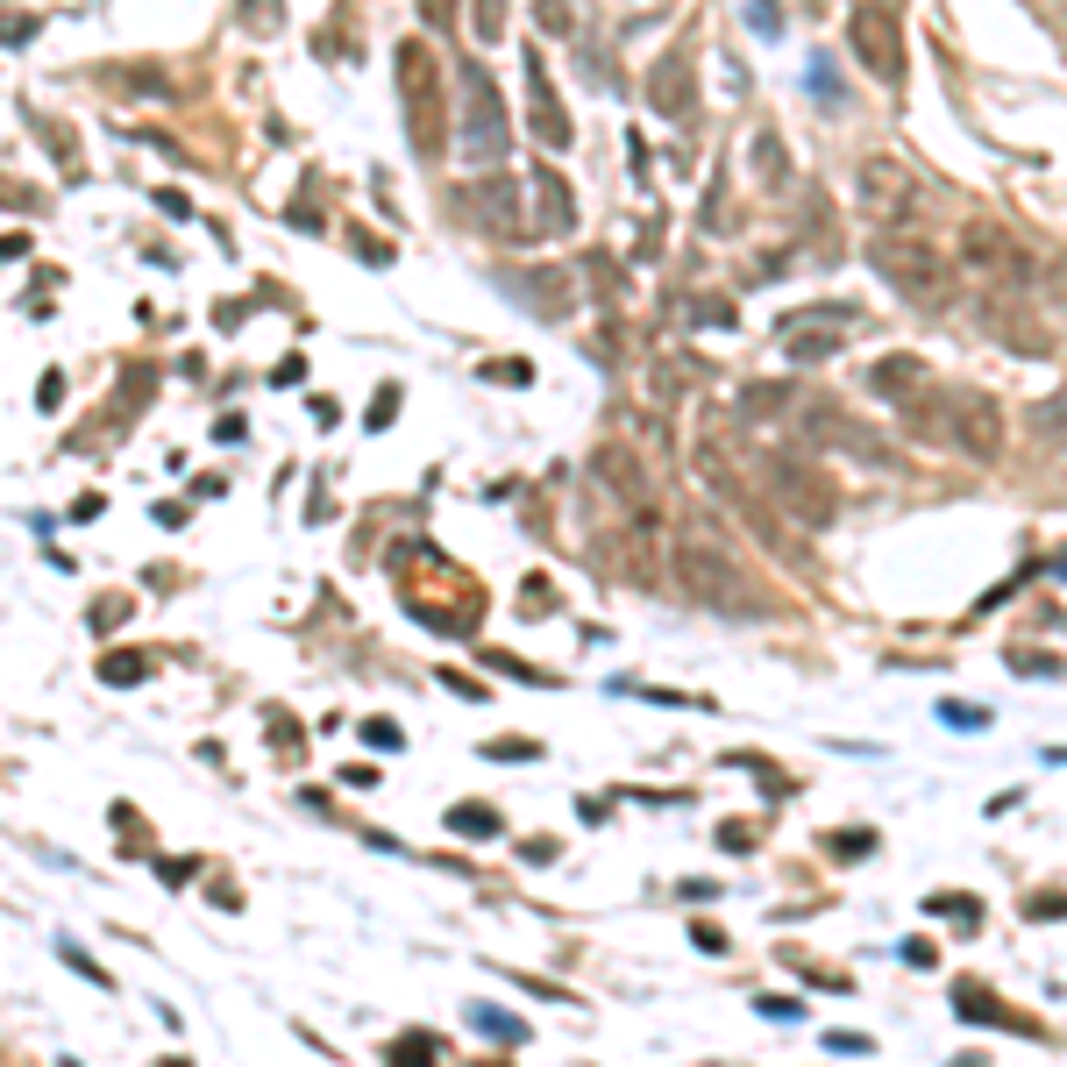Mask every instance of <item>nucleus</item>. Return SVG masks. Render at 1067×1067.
Wrapping results in <instances>:
<instances>
[{
    "label": "nucleus",
    "mask_w": 1067,
    "mask_h": 1067,
    "mask_svg": "<svg viewBox=\"0 0 1067 1067\" xmlns=\"http://www.w3.org/2000/svg\"><path fill=\"white\" fill-rule=\"evenodd\" d=\"M485 755H491V762H534L541 747H534V741H491Z\"/></svg>",
    "instance_id": "nucleus-30"
},
{
    "label": "nucleus",
    "mask_w": 1067,
    "mask_h": 1067,
    "mask_svg": "<svg viewBox=\"0 0 1067 1067\" xmlns=\"http://www.w3.org/2000/svg\"><path fill=\"white\" fill-rule=\"evenodd\" d=\"M960 264L982 278V292H1040V264L1018 235H1003L997 221H968L960 235Z\"/></svg>",
    "instance_id": "nucleus-8"
},
{
    "label": "nucleus",
    "mask_w": 1067,
    "mask_h": 1067,
    "mask_svg": "<svg viewBox=\"0 0 1067 1067\" xmlns=\"http://www.w3.org/2000/svg\"><path fill=\"white\" fill-rule=\"evenodd\" d=\"M868 264H876V278L890 285L897 299H911V307H954V257L946 249H933L925 235L911 229H876V243H868Z\"/></svg>",
    "instance_id": "nucleus-2"
},
{
    "label": "nucleus",
    "mask_w": 1067,
    "mask_h": 1067,
    "mask_svg": "<svg viewBox=\"0 0 1067 1067\" xmlns=\"http://www.w3.org/2000/svg\"><path fill=\"white\" fill-rule=\"evenodd\" d=\"M520 65H527V135H534L541 149H569V143H577V129H569V108H563V93H555L548 65H541V51H527Z\"/></svg>",
    "instance_id": "nucleus-13"
},
{
    "label": "nucleus",
    "mask_w": 1067,
    "mask_h": 1067,
    "mask_svg": "<svg viewBox=\"0 0 1067 1067\" xmlns=\"http://www.w3.org/2000/svg\"><path fill=\"white\" fill-rule=\"evenodd\" d=\"M690 100H698V79H690V43H669V51L655 57V71H648V108L663 114V122H683Z\"/></svg>",
    "instance_id": "nucleus-14"
},
{
    "label": "nucleus",
    "mask_w": 1067,
    "mask_h": 1067,
    "mask_svg": "<svg viewBox=\"0 0 1067 1067\" xmlns=\"http://www.w3.org/2000/svg\"><path fill=\"white\" fill-rule=\"evenodd\" d=\"M392 413H399V385H378V399H370V420H364V427H392Z\"/></svg>",
    "instance_id": "nucleus-27"
},
{
    "label": "nucleus",
    "mask_w": 1067,
    "mask_h": 1067,
    "mask_svg": "<svg viewBox=\"0 0 1067 1067\" xmlns=\"http://www.w3.org/2000/svg\"><path fill=\"white\" fill-rule=\"evenodd\" d=\"M762 499L769 505H783L790 520H804V527H833V513H840V485L819 470V463H804L798 448H769L762 456Z\"/></svg>",
    "instance_id": "nucleus-6"
},
{
    "label": "nucleus",
    "mask_w": 1067,
    "mask_h": 1067,
    "mask_svg": "<svg viewBox=\"0 0 1067 1067\" xmlns=\"http://www.w3.org/2000/svg\"><path fill=\"white\" fill-rule=\"evenodd\" d=\"M904 427L919 434V442H946L960 448V456H997L1003 448V413L989 392H975V385H940V392H911L904 399Z\"/></svg>",
    "instance_id": "nucleus-1"
},
{
    "label": "nucleus",
    "mask_w": 1067,
    "mask_h": 1067,
    "mask_svg": "<svg viewBox=\"0 0 1067 1067\" xmlns=\"http://www.w3.org/2000/svg\"><path fill=\"white\" fill-rule=\"evenodd\" d=\"M626 157H634V178H641V192H648V171H655V164H648V143L634 135V149H626Z\"/></svg>",
    "instance_id": "nucleus-38"
},
{
    "label": "nucleus",
    "mask_w": 1067,
    "mask_h": 1067,
    "mask_svg": "<svg viewBox=\"0 0 1067 1067\" xmlns=\"http://www.w3.org/2000/svg\"><path fill=\"white\" fill-rule=\"evenodd\" d=\"M36 36V22H29V14H8V22H0V43H29Z\"/></svg>",
    "instance_id": "nucleus-34"
},
{
    "label": "nucleus",
    "mask_w": 1067,
    "mask_h": 1067,
    "mask_svg": "<svg viewBox=\"0 0 1067 1067\" xmlns=\"http://www.w3.org/2000/svg\"><path fill=\"white\" fill-rule=\"evenodd\" d=\"M520 292H534L541 299V313H548V321H563L569 307H577V285H569V270H527V278H520Z\"/></svg>",
    "instance_id": "nucleus-19"
},
{
    "label": "nucleus",
    "mask_w": 1067,
    "mask_h": 1067,
    "mask_svg": "<svg viewBox=\"0 0 1067 1067\" xmlns=\"http://www.w3.org/2000/svg\"><path fill=\"white\" fill-rule=\"evenodd\" d=\"M448 833L491 840V833H499V819H491V804H456V811H448Z\"/></svg>",
    "instance_id": "nucleus-21"
},
{
    "label": "nucleus",
    "mask_w": 1067,
    "mask_h": 1067,
    "mask_svg": "<svg viewBox=\"0 0 1067 1067\" xmlns=\"http://www.w3.org/2000/svg\"><path fill=\"white\" fill-rule=\"evenodd\" d=\"M854 186H862V214L876 221V229H911V214H919V200H925V178L911 171L904 157H862Z\"/></svg>",
    "instance_id": "nucleus-9"
},
{
    "label": "nucleus",
    "mask_w": 1067,
    "mask_h": 1067,
    "mask_svg": "<svg viewBox=\"0 0 1067 1067\" xmlns=\"http://www.w3.org/2000/svg\"><path fill=\"white\" fill-rule=\"evenodd\" d=\"M669 569H676V591L683 598H698L704 612H755V577H747L741 563H733L719 541H704V534H683L676 541V555H669Z\"/></svg>",
    "instance_id": "nucleus-4"
},
{
    "label": "nucleus",
    "mask_w": 1067,
    "mask_h": 1067,
    "mask_svg": "<svg viewBox=\"0 0 1067 1067\" xmlns=\"http://www.w3.org/2000/svg\"><path fill=\"white\" fill-rule=\"evenodd\" d=\"M485 1067H499V1060H485Z\"/></svg>",
    "instance_id": "nucleus-40"
},
{
    "label": "nucleus",
    "mask_w": 1067,
    "mask_h": 1067,
    "mask_svg": "<svg viewBox=\"0 0 1067 1067\" xmlns=\"http://www.w3.org/2000/svg\"><path fill=\"white\" fill-rule=\"evenodd\" d=\"M747 164H755V186H762V192H776V200L790 192V149H783V135H776V129H755V149H747Z\"/></svg>",
    "instance_id": "nucleus-18"
},
{
    "label": "nucleus",
    "mask_w": 1067,
    "mask_h": 1067,
    "mask_svg": "<svg viewBox=\"0 0 1067 1067\" xmlns=\"http://www.w3.org/2000/svg\"><path fill=\"white\" fill-rule=\"evenodd\" d=\"M847 43H854V57L868 65V79H882V86H904L911 57H904V29H897V14H890V8L862 0V8H854V22H847Z\"/></svg>",
    "instance_id": "nucleus-10"
},
{
    "label": "nucleus",
    "mask_w": 1067,
    "mask_h": 1067,
    "mask_svg": "<svg viewBox=\"0 0 1067 1067\" xmlns=\"http://www.w3.org/2000/svg\"><path fill=\"white\" fill-rule=\"evenodd\" d=\"M143 655H108V663H100V676H108V683H143Z\"/></svg>",
    "instance_id": "nucleus-25"
},
{
    "label": "nucleus",
    "mask_w": 1067,
    "mask_h": 1067,
    "mask_svg": "<svg viewBox=\"0 0 1067 1067\" xmlns=\"http://www.w3.org/2000/svg\"><path fill=\"white\" fill-rule=\"evenodd\" d=\"M591 477H605V491H612V499H626V505H648V499H655L648 463H641L626 442H598V448H591Z\"/></svg>",
    "instance_id": "nucleus-15"
},
{
    "label": "nucleus",
    "mask_w": 1067,
    "mask_h": 1067,
    "mask_svg": "<svg viewBox=\"0 0 1067 1067\" xmlns=\"http://www.w3.org/2000/svg\"><path fill=\"white\" fill-rule=\"evenodd\" d=\"M442 683H448V690H456V698H470V704H485V683H470V676H463V669H448V676H442Z\"/></svg>",
    "instance_id": "nucleus-33"
},
{
    "label": "nucleus",
    "mask_w": 1067,
    "mask_h": 1067,
    "mask_svg": "<svg viewBox=\"0 0 1067 1067\" xmlns=\"http://www.w3.org/2000/svg\"><path fill=\"white\" fill-rule=\"evenodd\" d=\"M485 378H499V385H527V378H534V370H527V364H491V370H485Z\"/></svg>",
    "instance_id": "nucleus-36"
},
{
    "label": "nucleus",
    "mask_w": 1067,
    "mask_h": 1067,
    "mask_svg": "<svg viewBox=\"0 0 1067 1067\" xmlns=\"http://www.w3.org/2000/svg\"><path fill=\"white\" fill-rule=\"evenodd\" d=\"M57 399H65V378H57V370H51V378H43V385H36V405H43V413H51V405H57Z\"/></svg>",
    "instance_id": "nucleus-37"
},
{
    "label": "nucleus",
    "mask_w": 1067,
    "mask_h": 1067,
    "mask_svg": "<svg viewBox=\"0 0 1067 1067\" xmlns=\"http://www.w3.org/2000/svg\"><path fill=\"white\" fill-rule=\"evenodd\" d=\"M278 8H285V0H243V14H249V29H257V36L278 29Z\"/></svg>",
    "instance_id": "nucleus-28"
},
{
    "label": "nucleus",
    "mask_w": 1067,
    "mask_h": 1067,
    "mask_svg": "<svg viewBox=\"0 0 1067 1067\" xmlns=\"http://www.w3.org/2000/svg\"><path fill=\"white\" fill-rule=\"evenodd\" d=\"M534 22L548 29V36H569V29H577V14H569V0H534Z\"/></svg>",
    "instance_id": "nucleus-24"
},
{
    "label": "nucleus",
    "mask_w": 1067,
    "mask_h": 1067,
    "mask_svg": "<svg viewBox=\"0 0 1067 1067\" xmlns=\"http://www.w3.org/2000/svg\"><path fill=\"white\" fill-rule=\"evenodd\" d=\"M29 257V235H0V264H22Z\"/></svg>",
    "instance_id": "nucleus-39"
},
{
    "label": "nucleus",
    "mask_w": 1067,
    "mask_h": 1067,
    "mask_svg": "<svg viewBox=\"0 0 1067 1067\" xmlns=\"http://www.w3.org/2000/svg\"><path fill=\"white\" fill-rule=\"evenodd\" d=\"M463 221L470 229H485V235H520L527 229V192L513 186V178H470L463 186Z\"/></svg>",
    "instance_id": "nucleus-11"
},
{
    "label": "nucleus",
    "mask_w": 1067,
    "mask_h": 1067,
    "mask_svg": "<svg viewBox=\"0 0 1067 1067\" xmlns=\"http://www.w3.org/2000/svg\"><path fill=\"white\" fill-rule=\"evenodd\" d=\"M534 207H541V235H563L577 229V200H569V178L555 171V164H534Z\"/></svg>",
    "instance_id": "nucleus-16"
},
{
    "label": "nucleus",
    "mask_w": 1067,
    "mask_h": 1067,
    "mask_svg": "<svg viewBox=\"0 0 1067 1067\" xmlns=\"http://www.w3.org/2000/svg\"><path fill=\"white\" fill-rule=\"evenodd\" d=\"M840 349V335H790V364H825Z\"/></svg>",
    "instance_id": "nucleus-23"
},
{
    "label": "nucleus",
    "mask_w": 1067,
    "mask_h": 1067,
    "mask_svg": "<svg viewBox=\"0 0 1067 1067\" xmlns=\"http://www.w3.org/2000/svg\"><path fill=\"white\" fill-rule=\"evenodd\" d=\"M698 485L712 491V499H726L741 520H755V534L769 541L776 555H790V541H783V527H776L769 499L755 491V477H747V463L733 456V442H726V434H704V442H698Z\"/></svg>",
    "instance_id": "nucleus-7"
},
{
    "label": "nucleus",
    "mask_w": 1067,
    "mask_h": 1067,
    "mask_svg": "<svg viewBox=\"0 0 1067 1067\" xmlns=\"http://www.w3.org/2000/svg\"><path fill=\"white\" fill-rule=\"evenodd\" d=\"M470 14H477V43H499L505 36V0H470Z\"/></svg>",
    "instance_id": "nucleus-22"
},
{
    "label": "nucleus",
    "mask_w": 1067,
    "mask_h": 1067,
    "mask_svg": "<svg viewBox=\"0 0 1067 1067\" xmlns=\"http://www.w3.org/2000/svg\"><path fill=\"white\" fill-rule=\"evenodd\" d=\"M690 321H704V327H733L741 313H733V299H698V307H690Z\"/></svg>",
    "instance_id": "nucleus-26"
},
{
    "label": "nucleus",
    "mask_w": 1067,
    "mask_h": 1067,
    "mask_svg": "<svg viewBox=\"0 0 1067 1067\" xmlns=\"http://www.w3.org/2000/svg\"><path fill=\"white\" fill-rule=\"evenodd\" d=\"M982 327L989 335H1003L1011 349L1025 356H1054V327L1040 321V307H1032V292H982Z\"/></svg>",
    "instance_id": "nucleus-12"
},
{
    "label": "nucleus",
    "mask_w": 1067,
    "mask_h": 1067,
    "mask_svg": "<svg viewBox=\"0 0 1067 1067\" xmlns=\"http://www.w3.org/2000/svg\"><path fill=\"white\" fill-rule=\"evenodd\" d=\"M456 114H463V149H470V164H505V149H513V114H505V93L499 79H491L485 65H470L463 57L456 71Z\"/></svg>",
    "instance_id": "nucleus-5"
},
{
    "label": "nucleus",
    "mask_w": 1067,
    "mask_h": 1067,
    "mask_svg": "<svg viewBox=\"0 0 1067 1067\" xmlns=\"http://www.w3.org/2000/svg\"><path fill=\"white\" fill-rule=\"evenodd\" d=\"M427 1046H434V1040H399V1046H392V1067H434Z\"/></svg>",
    "instance_id": "nucleus-29"
},
{
    "label": "nucleus",
    "mask_w": 1067,
    "mask_h": 1067,
    "mask_svg": "<svg viewBox=\"0 0 1067 1067\" xmlns=\"http://www.w3.org/2000/svg\"><path fill=\"white\" fill-rule=\"evenodd\" d=\"M349 243H356V257H364V264H392V249H385L378 235H349Z\"/></svg>",
    "instance_id": "nucleus-32"
},
{
    "label": "nucleus",
    "mask_w": 1067,
    "mask_h": 1067,
    "mask_svg": "<svg viewBox=\"0 0 1067 1067\" xmlns=\"http://www.w3.org/2000/svg\"><path fill=\"white\" fill-rule=\"evenodd\" d=\"M399 100H405V135H413L420 164L448 157V93H442V65L420 36L399 43Z\"/></svg>",
    "instance_id": "nucleus-3"
},
{
    "label": "nucleus",
    "mask_w": 1067,
    "mask_h": 1067,
    "mask_svg": "<svg viewBox=\"0 0 1067 1067\" xmlns=\"http://www.w3.org/2000/svg\"><path fill=\"white\" fill-rule=\"evenodd\" d=\"M783 405H798V385H741V413H783Z\"/></svg>",
    "instance_id": "nucleus-20"
},
{
    "label": "nucleus",
    "mask_w": 1067,
    "mask_h": 1067,
    "mask_svg": "<svg viewBox=\"0 0 1067 1067\" xmlns=\"http://www.w3.org/2000/svg\"><path fill=\"white\" fill-rule=\"evenodd\" d=\"M919 385H925V364H919L911 349H897V356H882V364H868V392H876V399H897V405H904Z\"/></svg>",
    "instance_id": "nucleus-17"
},
{
    "label": "nucleus",
    "mask_w": 1067,
    "mask_h": 1067,
    "mask_svg": "<svg viewBox=\"0 0 1067 1067\" xmlns=\"http://www.w3.org/2000/svg\"><path fill=\"white\" fill-rule=\"evenodd\" d=\"M364 741H370V747H399V726H392V719H370Z\"/></svg>",
    "instance_id": "nucleus-35"
},
{
    "label": "nucleus",
    "mask_w": 1067,
    "mask_h": 1067,
    "mask_svg": "<svg viewBox=\"0 0 1067 1067\" xmlns=\"http://www.w3.org/2000/svg\"><path fill=\"white\" fill-rule=\"evenodd\" d=\"M747 14H755V29H762V36H776V29H783V14H776V0H747Z\"/></svg>",
    "instance_id": "nucleus-31"
}]
</instances>
